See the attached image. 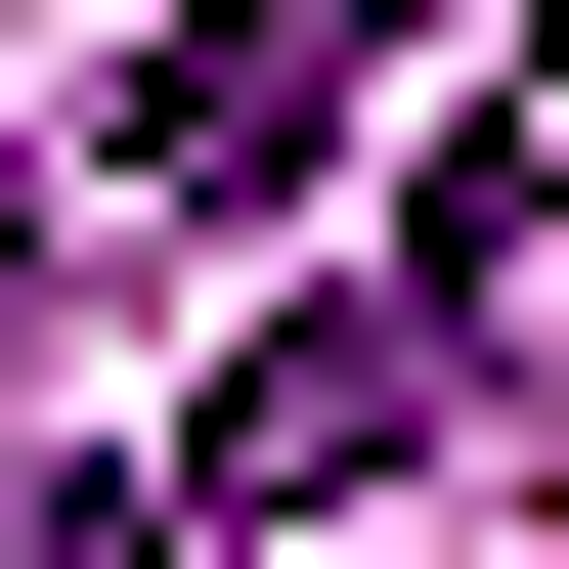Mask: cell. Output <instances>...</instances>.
Segmentation results:
<instances>
[{"label":"cell","mask_w":569,"mask_h":569,"mask_svg":"<svg viewBox=\"0 0 569 569\" xmlns=\"http://www.w3.org/2000/svg\"><path fill=\"white\" fill-rule=\"evenodd\" d=\"M482 351H526V176H438L395 263L307 307V351H219V438H176V526H307V482H395V438L482 395Z\"/></svg>","instance_id":"obj_1"},{"label":"cell","mask_w":569,"mask_h":569,"mask_svg":"<svg viewBox=\"0 0 569 569\" xmlns=\"http://www.w3.org/2000/svg\"><path fill=\"white\" fill-rule=\"evenodd\" d=\"M351 88H395V0H176V44H132V176H176V219H263Z\"/></svg>","instance_id":"obj_2"}]
</instances>
